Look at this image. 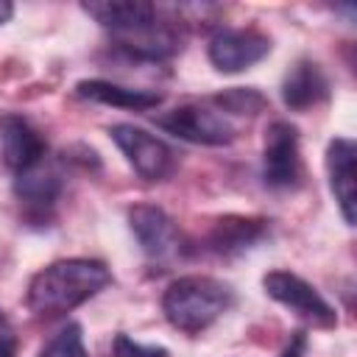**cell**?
Segmentation results:
<instances>
[{
	"label": "cell",
	"mask_w": 357,
	"mask_h": 357,
	"mask_svg": "<svg viewBox=\"0 0 357 357\" xmlns=\"http://www.w3.org/2000/svg\"><path fill=\"white\" fill-rule=\"evenodd\" d=\"M109 137L126 156V162L134 167V173L145 181H165L176 170V153L170 145L153 134H148L139 126L117 123L109 128Z\"/></svg>",
	"instance_id": "3957f363"
},
{
	"label": "cell",
	"mask_w": 357,
	"mask_h": 357,
	"mask_svg": "<svg viewBox=\"0 0 357 357\" xmlns=\"http://www.w3.org/2000/svg\"><path fill=\"white\" fill-rule=\"evenodd\" d=\"M354 159H357V148L349 137H335L326 145V173H329V190L337 201V209L343 215V220L349 226H354L357 215V181H354Z\"/></svg>",
	"instance_id": "8fae6325"
},
{
	"label": "cell",
	"mask_w": 357,
	"mask_h": 357,
	"mask_svg": "<svg viewBox=\"0 0 357 357\" xmlns=\"http://www.w3.org/2000/svg\"><path fill=\"white\" fill-rule=\"evenodd\" d=\"M47 153V142L42 131L22 114H3L0 117V162L17 176Z\"/></svg>",
	"instance_id": "30bf717a"
},
{
	"label": "cell",
	"mask_w": 357,
	"mask_h": 357,
	"mask_svg": "<svg viewBox=\"0 0 357 357\" xmlns=\"http://www.w3.org/2000/svg\"><path fill=\"white\" fill-rule=\"evenodd\" d=\"M234 304L231 284L215 276H178L162 296L167 324L184 335H201Z\"/></svg>",
	"instance_id": "7a4b0ae2"
},
{
	"label": "cell",
	"mask_w": 357,
	"mask_h": 357,
	"mask_svg": "<svg viewBox=\"0 0 357 357\" xmlns=\"http://www.w3.org/2000/svg\"><path fill=\"white\" fill-rule=\"evenodd\" d=\"M109 357H170V351L165 346H145L131 340L128 335H114L112 346H109Z\"/></svg>",
	"instance_id": "ac0fdd59"
},
{
	"label": "cell",
	"mask_w": 357,
	"mask_h": 357,
	"mask_svg": "<svg viewBox=\"0 0 357 357\" xmlns=\"http://www.w3.org/2000/svg\"><path fill=\"white\" fill-rule=\"evenodd\" d=\"M304 349H307V335L304 332H296L279 357H304Z\"/></svg>",
	"instance_id": "ffe728a7"
},
{
	"label": "cell",
	"mask_w": 357,
	"mask_h": 357,
	"mask_svg": "<svg viewBox=\"0 0 357 357\" xmlns=\"http://www.w3.org/2000/svg\"><path fill=\"white\" fill-rule=\"evenodd\" d=\"M39 357H89L86 346H84V335L78 324H67L61 326L39 351Z\"/></svg>",
	"instance_id": "e0dca14e"
},
{
	"label": "cell",
	"mask_w": 357,
	"mask_h": 357,
	"mask_svg": "<svg viewBox=\"0 0 357 357\" xmlns=\"http://www.w3.org/2000/svg\"><path fill=\"white\" fill-rule=\"evenodd\" d=\"M209 61L220 73H243L271 53V36L257 28H220L209 39Z\"/></svg>",
	"instance_id": "ba28073f"
},
{
	"label": "cell",
	"mask_w": 357,
	"mask_h": 357,
	"mask_svg": "<svg viewBox=\"0 0 357 357\" xmlns=\"http://www.w3.org/2000/svg\"><path fill=\"white\" fill-rule=\"evenodd\" d=\"M268 234V220L265 218H251V215H226L215 220L212 231L206 234V245L220 254V257H237L257 245Z\"/></svg>",
	"instance_id": "4fadbf2b"
},
{
	"label": "cell",
	"mask_w": 357,
	"mask_h": 357,
	"mask_svg": "<svg viewBox=\"0 0 357 357\" xmlns=\"http://www.w3.org/2000/svg\"><path fill=\"white\" fill-rule=\"evenodd\" d=\"M11 14H14V6L8 0H0V25H6L11 20Z\"/></svg>",
	"instance_id": "44dd1931"
},
{
	"label": "cell",
	"mask_w": 357,
	"mask_h": 357,
	"mask_svg": "<svg viewBox=\"0 0 357 357\" xmlns=\"http://www.w3.org/2000/svg\"><path fill=\"white\" fill-rule=\"evenodd\" d=\"M109 282L112 271L100 259H56L31 276L25 304L39 318H56L98 296Z\"/></svg>",
	"instance_id": "6da1fadb"
},
{
	"label": "cell",
	"mask_w": 357,
	"mask_h": 357,
	"mask_svg": "<svg viewBox=\"0 0 357 357\" xmlns=\"http://www.w3.org/2000/svg\"><path fill=\"white\" fill-rule=\"evenodd\" d=\"M156 126L195 145H229L234 139V126L223 114L206 106H198V103H184V106H176L159 114Z\"/></svg>",
	"instance_id": "8992f818"
},
{
	"label": "cell",
	"mask_w": 357,
	"mask_h": 357,
	"mask_svg": "<svg viewBox=\"0 0 357 357\" xmlns=\"http://www.w3.org/2000/svg\"><path fill=\"white\" fill-rule=\"evenodd\" d=\"M61 190H64V173H61L59 162H47V159L17 173V178H14L17 201L36 220H45L53 212V206L61 198Z\"/></svg>",
	"instance_id": "9c48e42d"
},
{
	"label": "cell",
	"mask_w": 357,
	"mask_h": 357,
	"mask_svg": "<svg viewBox=\"0 0 357 357\" xmlns=\"http://www.w3.org/2000/svg\"><path fill=\"white\" fill-rule=\"evenodd\" d=\"M81 11L89 14L95 22H100L112 33L131 31L142 22H151L159 8L145 0H100V3H81Z\"/></svg>",
	"instance_id": "9a60e30c"
},
{
	"label": "cell",
	"mask_w": 357,
	"mask_h": 357,
	"mask_svg": "<svg viewBox=\"0 0 357 357\" xmlns=\"http://www.w3.org/2000/svg\"><path fill=\"white\" fill-rule=\"evenodd\" d=\"M262 287H265V293L273 301H279L282 307H287L298 318L310 321L312 326L329 329V326L337 324L335 307L310 282H304L298 273H290V271H268L262 276Z\"/></svg>",
	"instance_id": "277c9868"
},
{
	"label": "cell",
	"mask_w": 357,
	"mask_h": 357,
	"mask_svg": "<svg viewBox=\"0 0 357 357\" xmlns=\"http://www.w3.org/2000/svg\"><path fill=\"white\" fill-rule=\"evenodd\" d=\"M262 178L271 190H290L301 181V148L298 128L287 120H276L265 131Z\"/></svg>",
	"instance_id": "5b68a950"
},
{
	"label": "cell",
	"mask_w": 357,
	"mask_h": 357,
	"mask_svg": "<svg viewBox=\"0 0 357 357\" xmlns=\"http://www.w3.org/2000/svg\"><path fill=\"white\" fill-rule=\"evenodd\" d=\"M212 103L220 106L229 114H259L268 106L265 95L259 89H254V86H231V89H223V92H218L212 98Z\"/></svg>",
	"instance_id": "2e32d148"
},
{
	"label": "cell",
	"mask_w": 357,
	"mask_h": 357,
	"mask_svg": "<svg viewBox=\"0 0 357 357\" xmlns=\"http://www.w3.org/2000/svg\"><path fill=\"white\" fill-rule=\"evenodd\" d=\"M75 92L86 100H95L103 106H117V109H131V112H148L162 103V92L137 89V86L106 81V78H84L75 84Z\"/></svg>",
	"instance_id": "5bb4252c"
},
{
	"label": "cell",
	"mask_w": 357,
	"mask_h": 357,
	"mask_svg": "<svg viewBox=\"0 0 357 357\" xmlns=\"http://www.w3.org/2000/svg\"><path fill=\"white\" fill-rule=\"evenodd\" d=\"M128 226L131 234L137 237L142 254L151 262H167L173 257H178L181 251V234L176 220L153 204H137L128 209Z\"/></svg>",
	"instance_id": "52a82bcc"
},
{
	"label": "cell",
	"mask_w": 357,
	"mask_h": 357,
	"mask_svg": "<svg viewBox=\"0 0 357 357\" xmlns=\"http://www.w3.org/2000/svg\"><path fill=\"white\" fill-rule=\"evenodd\" d=\"M329 98V78L312 59H298L284 81H282V100L293 112H307Z\"/></svg>",
	"instance_id": "7c38bea8"
},
{
	"label": "cell",
	"mask_w": 357,
	"mask_h": 357,
	"mask_svg": "<svg viewBox=\"0 0 357 357\" xmlns=\"http://www.w3.org/2000/svg\"><path fill=\"white\" fill-rule=\"evenodd\" d=\"M0 357H17V335L0 310Z\"/></svg>",
	"instance_id": "d6986e66"
}]
</instances>
